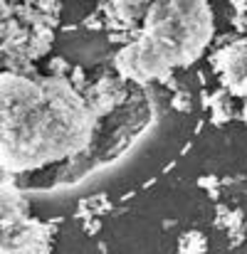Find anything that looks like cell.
I'll list each match as a JSON object with an SVG mask.
<instances>
[{"instance_id":"6da1fadb","label":"cell","mask_w":247,"mask_h":254,"mask_svg":"<svg viewBox=\"0 0 247 254\" xmlns=\"http://www.w3.org/2000/svg\"><path fill=\"white\" fill-rule=\"evenodd\" d=\"M104 121L70 77L0 72V175L65 173L91 166Z\"/></svg>"},{"instance_id":"277c9868","label":"cell","mask_w":247,"mask_h":254,"mask_svg":"<svg viewBox=\"0 0 247 254\" xmlns=\"http://www.w3.org/2000/svg\"><path fill=\"white\" fill-rule=\"evenodd\" d=\"M205 250H208V240L198 230L185 232L178 242V254H205Z\"/></svg>"},{"instance_id":"5b68a950","label":"cell","mask_w":247,"mask_h":254,"mask_svg":"<svg viewBox=\"0 0 247 254\" xmlns=\"http://www.w3.org/2000/svg\"><path fill=\"white\" fill-rule=\"evenodd\" d=\"M243 99H245V106H243V111H240V114H243V121L247 124V91H245V96H243Z\"/></svg>"},{"instance_id":"3957f363","label":"cell","mask_w":247,"mask_h":254,"mask_svg":"<svg viewBox=\"0 0 247 254\" xmlns=\"http://www.w3.org/2000/svg\"><path fill=\"white\" fill-rule=\"evenodd\" d=\"M213 72L218 74L223 91L243 99L247 91V37H235L210 55Z\"/></svg>"},{"instance_id":"7a4b0ae2","label":"cell","mask_w":247,"mask_h":254,"mask_svg":"<svg viewBox=\"0 0 247 254\" xmlns=\"http://www.w3.org/2000/svg\"><path fill=\"white\" fill-rule=\"evenodd\" d=\"M215 12L203 0L151 2L136 35L124 42L114 60V74L131 86L168 82L175 69L193 67L213 45Z\"/></svg>"}]
</instances>
